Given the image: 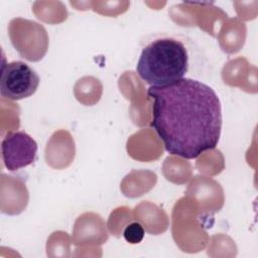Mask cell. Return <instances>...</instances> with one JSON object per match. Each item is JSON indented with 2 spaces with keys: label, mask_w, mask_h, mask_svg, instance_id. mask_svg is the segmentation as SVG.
<instances>
[{
  "label": "cell",
  "mask_w": 258,
  "mask_h": 258,
  "mask_svg": "<svg viewBox=\"0 0 258 258\" xmlns=\"http://www.w3.org/2000/svg\"><path fill=\"white\" fill-rule=\"evenodd\" d=\"M152 100L151 127L165 150L194 159L218 145L222 108L216 92L189 78L147 91Z\"/></svg>",
  "instance_id": "6da1fadb"
},
{
  "label": "cell",
  "mask_w": 258,
  "mask_h": 258,
  "mask_svg": "<svg viewBox=\"0 0 258 258\" xmlns=\"http://www.w3.org/2000/svg\"><path fill=\"white\" fill-rule=\"evenodd\" d=\"M188 70V54L184 44L172 37L156 38L141 51L136 64L138 76L150 87L172 84Z\"/></svg>",
  "instance_id": "7a4b0ae2"
},
{
  "label": "cell",
  "mask_w": 258,
  "mask_h": 258,
  "mask_svg": "<svg viewBox=\"0 0 258 258\" xmlns=\"http://www.w3.org/2000/svg\"><path fill=\"white\" fill-rule=\"evenodd\" d=\"M39 82L38 75L27 63L11 61L2 66L0 93L2 97L13 101L25 99L36 92Z\"/></svg>",
  "instance_id": "3957f363"
},
{
  "label": "cell",
  "mask_w": 258,
  "mask_h": 258,
  "mask_svg": "<svg viewBox=\"0 0 258 258\" xmlns=\"http://www.w3.org/2000/svg\"><path fill=\"white\" fill-rule=\"evenodd\" d=\"M1 152L5 167L15 171L35 160L37 143L24 131L10 132L2 140Z\"/></svg>",
  "instance_id": "277c9868"
},
{
  "label": "cell",
  "mask_w": 258,
  "mask_h": 258,
  "mask_svg": "<svg viewBox=\"0 0 258 258\" xmlns=\"http://www.w3.org/2000/svg\"><path fill=\"white\" fill-rule=\"evenodd\" d=\"M144 228L139 222H132L123 231V237L130 244H138L144 238Z\"/></svg>",
  "instance_id": "5b68a950"
}]
</instances>
